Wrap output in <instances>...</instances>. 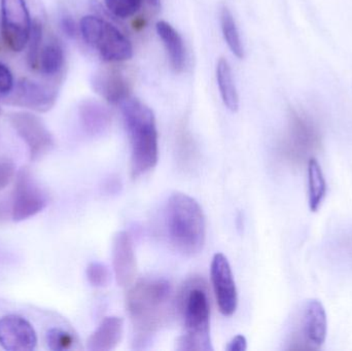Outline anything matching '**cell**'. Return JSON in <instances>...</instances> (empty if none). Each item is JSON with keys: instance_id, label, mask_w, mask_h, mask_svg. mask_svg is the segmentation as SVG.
<instances>
[{"instance_id": "7402d4cb", "label": "cell", "mask_w": 352, "mask_h": 351, "mask_svg": "<svg viewBox=\"0 0 352 351\" xmlns=\"http://www.w3.org/2000/svg\"><path fill=\"white\" fill-rule=\"evenodd\" d=\"M221 25L226 43L236 57L242 59L244 57V47L240 38L239 31L236 25L235 19L229 8L223 6L221 12Z\"/></svg>"}, {"instance_id": "e0dca14e", "label": "cell", "mask_w": 352, "mask_h": 351, "mask_svg": "<svg viewBox=\"0 0 352 351\" xmlns=\"http://www.w3.org/2000/svg\"><path fill=\"white\" fill-rule=\"evenodd\" d=\"M156 28L168 54L171 67L175 72H182L186 65V49L179 33L165 21L157 23Z\"/></svg>"}, {"instance_id": "6da1fadb", "label": "cell", "mask_w": 352, "mask_h": 351, "mask_svg": "<svg viewBox=\"0 0 352 351\" xmlns=\"http://www.w3.org/2000/svg\"><path fill=\"white\" fill-rule=\"evenodd\" d=\"M173 288L163 278H144L127 295V308L133 326L134 348H146L155 334L168 321Z\"/></svg>"}, {"instance_id": "3957f363", "label": "cell", "mask_w": 352, "mask_h": 351, "mask_svg": "<svg viewBox=\"0 0 352 351\" xmlns=\"http://www.w3.org/2000/svg\"><path fill=\"white\" fill-rule=\"evenodd\" d=\"M165 223L169 241L178 253L192 257L202 251L206 224L196 200L179 192L173 194L167 202Z\"/></svg>"}, {"instance_id": "d4e9b609", "label": "cell", "mask_w": 352, "mask_h": 351, "mask_svg": "<svg viewBox=\"0 0 352 351\" xmlns=\"http://www.w3.org/2000/svg\"><path fill=\"white\" fill-rule=\"evenodd\" d=\"M107 10L120 19H128L142 10L144 0H104Z\"/></svg>"}, {"instance_id": "9c48e42d", "label": "cell", "mask_w": 352, "mask_h": 351, "mask_svg": "<svg viewBox=\"0 0 352 351\" xmlns=\"http://www.w3.org/2000/svg\"><path fill=\"white\" fill-rule=\"evenodd\" d=\"M57 97L58 91L54 87L30 78H22L10 94L6 96L4 102L37 113H47L53 109Z\"/></svg>"}, {"instance_id": "f546056e", "label": "cell", "mask_w": 352, "mask_h": 351, "mask_svg": "<svg viewBox=\"0 0 352 351\" xmlns=\"http://www.w3.org/2000/svg\"><path fill=\"white\" fill-rule=\"evenodd\" d=\"M248 348V341L245 337L242 335L236 336L228 344L226 350L227 351H245Z\"/></svg>"}, {"instance_id": "8992f818", "label": "cell", "mask_w": 352, "mask_h": 351, "mask_svg": "<svg viewBox=\"0 0 352 351\" xmlns=\"http://www.w3.org/2000/svg\"><path fill=\"white\" fill-rule=\"evenodd\" d=\"M32 22L25 0H1V33L12 52L23 51L28 43Z\"/></svg>"}, {"instance_id": "d6986e66", "label": "cell", "mask_w": 352, "mask_h": 351, "mask_svg": "<svg viewBox=\"0 0 352 351\" xmlns=\"http://www.w3.org/2000/svg\"><path fill=\"white\" fill-rule=\"evenodd\" d=\"M308 204L312 212L320 210L327 196V181L320 162L314 157L308 159Z\"/></svg>"}, {"instance_id": "4dcf8cb0", "label": "cell", "mask_w": 352, "mask_h": 351, "mask_svg": "<svg viewBox=\"0 0 352 351\" xmlns=\"http://www.w3.org/2000/svg\"><path fill=\"white\" fill-rule=\"evenodd\" d=\"M146 3L150 4L153 8H158L160 6V0H144Z\"/></svg>"}, {"instance_id": "4316f807", "label": "cell", "mask_w": 352, "mask_h": 351, "mask_svg": "<svg viewBox=\"0 0 352 351\" xmlns=\"http://www.w3.org/2000/svg\"><path fill=\"white\" fill-rule=\"evenodd\" d=\"M16 168L14 163L8 158L0 157V192L6 189L14 179Z\"/></svg>"}, {"instance_id": "2e32d148", "label": "cell", "mask_w": 352, "mask_h": 351, "mask_svg": "<svg viewBox=\"0 0 352 351\" xmlns=\"http://www.w3.org/2000/svg\"><path fill=\"white\" fill-rule=\"evenodd\" d=\"M124 321L121 317H109L103 319L88 341L91 351H111L117 348L123 335Z\"/></svg>"}, {"instance_id": "f1b7e54d", "label": "cell", "mask_w": 352, "mask_h": 351, "mask_svg": "<svg viewBox=\"0 0 352 351\" xmlns=\"http://www.w3.org/2000/svg\"><path fill=\"white\" fill-rule=\"evenodd\" d=\"M61 28L66 36L70 37V38H74L78 34V26L72 16H65L62 18Z\"/></svg>"}, {"instance_id": "ba28073f", "label": "cell", "mask_w": 352, "mask_h": 351, "mask_svg": "<svg viewBox=\"0 0 352 351\" xmlns=\"http://www.w3.org/2000/svg\"><path fill=\"white\" fill-rule=\"evenodd\" d=\"M47 196L27 169L18 173L12 193L10 216L14 222L34 216L47 206Z\"/></svg>"}, {"instance_id": "603a6c76", "label": "cell", "mask_w": 352, "mask_h": 351, "mask_svg": "<svg viewBox=\"0 0 352 351\" xmlns=\"http://www.w3.org/2000/svg\"><path fill=\"white\" fill-rule=\"evenodd\" d=\"M47 344L49 350L65 351L74 348L76 339L72 333L59 328H54L47 333Z\"/></svg>"}, {"instance_id": "1f68e13d", "label": "cell", "mask_w": 352, "mask_h": 351, "mask_svg": "<svg viewBox=\"0 0 352 351\" xmlns=\"http://www.w3.org/2000/svg\"><path fill=\"white\" fill-rule=\"evenodd\" d=\"M0 115H1V107H0Z\"/></svg>"}, {"instance_id": "7c38bea8", "label": "cell", "mask_w": 352, "mask_h": 351, "mask_svg": "<svg viewBox=\"0 0 352 351\" xmlns=\"http://www.w3.org/2000/svg\"><path fill=\"white\" fill-rule=\"evenodd\" d=\"M300 319V335L306 348L320 350L328 335V317L324 305L318 299H309L304 304Z\"/></svg>"}, {"instance_id": "44dd1931", "label": "cell", "mask_w": 352, "mask_h": 351, "mask_svg": "<svg viewBox=\"0 0 352 351\" xmlns=\"http://www.w3.org/2000/svg\"><path fill=\"white\" fill-rule=\"evenodd\" d=\"M64 65V52L57 43H50L41 49L38 68L47 76H57Z\"/></svg>"}, {"instance_id": "4fadbf2b", "label": "cell", "mask_w": 352, "mask_h": 351, "mask_svg": "<svg viewBox=\"0 0 352 351\" xmlns=\"http://www.w3.org/2000/svg\"><path fill=\"white\" fill-rule=\"evenodd\" d=\"M36 344V333L26 319L14 315L0 319V346L3 350L30 351Z\"/></svg>"}, {"instance_id": "30bf717a", "label": "cell", "mask_w": 352, "mask_h": 351, "mask_svg": "<svg viewBox=\"0 0 352 351\" xmlns=\"http://www.w3.org/2000/svg\"><path fill=\"white\" fill-rule=\"evenodd\" d=\"M318 144L320 132L314 122L305 113H292L289 132L285 141L287 156L293 159L306 158L316 150Z\"/></svg>"}, {"instance_id": "8fae6325", "label": "cell", "mask_w": 352, "mask_h": 351, "mask_svg": "<svg viewBox=\"0 0 352 351\" xmlns=\"http://www.w3.org/2000/svg\"><path fill=\"white\" fill-rule=\"evenodd\" d=\"M211 280L219 311L225 317H231L237 309V288L231 266L223 253H217L213 257L211 262Z\"/></svg>"}, {"instance_id": "5bb4252c", "label": "cell", "mask_w": 352, "mask_h": 351, "mask_svg": "<svg viewBox=\"0 0 352 351\" xmlns=\"http://www.w3.org/2000/svg\"><path fill=\"white\" fill-rule=\"evenodd\" d=\"M113 266L118 284L129 288L134 284L138 272L133 240L129 233H117L113 241Z\"/></svg>"}, {"instance_id": "7a4b0ae2", "label": "cell", "mask_w": 352, "mask_h": 351, "mask_svg": "<svg viewBox=\"0 0 352 351\" xmlns=\"http://www.w3.org/2000/svg\"><path fill=\"white\" fill-rule=\"evenodd\" d=\"M124 123L131 144V175L133 179L152 170L159 158L158 131L150 107L136 98L121 103Z\"/></svg>"}, {"instance_id": "ac0fdd59", "label": "cell", "mask_w": 352, "mask_h": 351, "mask_svg": "<svg viewBox=\"0 0 352 351\" xmlns=\"http://www.w3.org/2000/svg\"><path fill=\"white\" fill-rule=\"evenodd\" d=\"M80 119L85 131L93 136L102 134L111 123L109 111L95 101H85L80 104Z\"/></svg>"}, {"instance_id": "cb8c5ba5", "label": "cell", "mask_w": 352, "mask_h": 351, "mask_svg": "<svg viewBox=\"0 0 352 351\" xmlns=\"http://www.w3.org/2000/svg\"><path fill=\"white\" fill-rule=\"evenodd\" d=\"M41 41H43V27H41V22H38V21H33L28 41V54H27V62H28L29 67L31 69L38 68Z\"/></svg>"}, {"instance_id": "52a82bcc", "label": "cell", "mask_w": 352, "mask_h": 351, "mask_svg": "<svg viewBox=\"0 0 352 351\" xmlns=\"http://www.w3.org/2000/svg\"><path fill=\"white\" fill-rule=\"evenodd\" d=\"M8 120L28 146L31 160H39L51 152L55 142L41 117L28 111H16L8 115Z\"/></svg>"}, {"instance_id": "484cf974", "label": "cell", "mask_w": 352, "mask_h": 351, "mask_svg": "<svg viewBox=\"0 0 352 351\" xmlns=\"http://www.w3.org/2000/svg\"><path fill=\"white\" fill-rule=\"evenodd\" d=\"M87 278L93 286L102 288L109 284L111 273L107 266L101 263H91L87 268Z\"/></svg>"}, {"instance_id": "277c9868", "label": "cell", "mask_w": 352, "mask_h": 351, "mask_svg": "<svg viewBox=\"0 0 352 351\" xmlns=\"http://www.w3.org/2000/svg\"><path fill=\"white\" fill-rule=\"evenodd\" d=\"M201 282L192 280L184 288L180 300L184 332L177 340L176 350L212 351L210 339V308Z\"/></svg>"}, {"instance_id": "9a60e30c", "label": "cell", "mask_w": 352, "mask_h": 351, "mask_svg": "<svg viewBox=\"0 0 352 351\" xmlns=\"http://www.w3.org/2000/svg\"><path fill=\"white\" fill-rule=\"evenodd\" d=\"M92 87L111 104H121L129 98L131 86L129 80L117 70H101L92 78Z\"/></svg>"}, {"instance_id": "5b68a950", "label": "cell", "mask_w": 352, "mask_h": 351, "mask_svg": "<svg viewBox=\"0 0 352 351\" xmlns=\"http://www.w3.org/2000/svg\"><path fill=\"white\" fill-rule=\"evenodd\" d=\"M80 29L85 41L96 49L104 61L123 62L133 56V47L129 39L103 19L84 16L80 20Z\"/></svg>"}, {"instance_id": "ffe728a7", "label": "cell", "mask_w": 352, "mask_h": 351, "mask_svg": "<svg viewBox=\"0 0 352 351\" xmlns=\"http://www.w3.org/2000/svg\"><path fill=\"white\" fill-rule=\"evenodd\" d=\"M217 80L223 103L230 111L236 113L239 109V96L234 82L231 66L223 58L219 59L217 65Z\"/></svg>"}, {"instance_id": "83f0119b", "label": "cell", "mask_w": 352, "mask_h": 351, "mask_svg": "<svg viewBox=\"0 0 352 351\" xmlns=\"http://www.w3.org/2000/svg\"><path fill=\"white\" fill-rule=\"evenodd\" d=\"M14 76L12 72L8 69V66L0 63V95L6 97L10 94L14 89Z\"/></svg>"}]
</instances>
